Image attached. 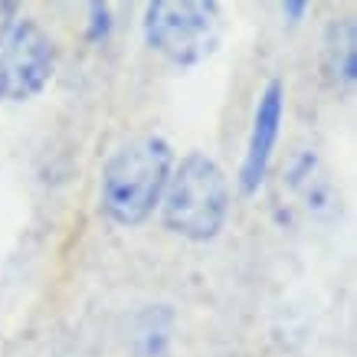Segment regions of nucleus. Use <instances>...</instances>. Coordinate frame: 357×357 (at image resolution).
I'll return each instance as SVG.
<instances>
[{
	"mask_svg": "<svg viewBox=\"0 0 357 357\" xmlns=\"http://www.w3.org/2000/svg\"><path fill=\"white\" fill-rule=\"evenodd\" d=\"M144 43L174 66H197L217 53L227 20L217 0H154L144 7Z\"/></svg>",
	"mask_w": 357,
	"mask_h": 357,
	"instance_id": "nucleus-3",
	"label": "nucleus"
},
{
	"mask_svg": "<svg viewBox=\"0 0 357 357\" xmlns=\"http://www.w3.org/2000/svg\"><path fill=\"white\" fill-rule=\"evenodd\" d=\"M282 119H285V82L282 79H269L262 86L256 109H252V125H249L246 151L239 161V190L243 194H256L266 177H269V164L275 154L282 135Z\"/></svg>",
	"mask_w": 357,
	"mask_h": 357,
	"instance_id": "nucleus-5",
	"label": "nucleus"
},
{
	"mask_svg": "<svg viewBox=\"0 0 357 357\" xmlns=\"http://www.w3.org/2000/svg\"><path fill=\"white\" fill-rule=\"evenodd\" d=\"M305 10H308V3H305V0H285V3H282V13H285L292 23L302 20Z\"/></svg>",
	"mask_w": 357,
	"mask_h": 357,
	"instance_id": "nucleus-8",
	"label": "nucleus"
},
{
	"mask_svg": "<svg viewBox=\"0 0 357 357\" xmlns=\"http://www.w3.org/2000/svg\"><path fill=\"white\" fill-rule=\"evenodd\" d=\"M174 171V148L161 135H141L121 144L102 167L98 210L115 227H141L161 206Z\"/></svg>",
	"mask_w": 357,
	"mask_h": 357,
	"instance_id": "nucleus-1",
	"label": "nucleus"
},
{
	"mask_svg": "<svg viewBox=\"0 0 357 357\" xmlns=\"http://www.w3.org/2000/svg\"><path fill=\"white\" fill-rule=\"evenodd\" d=\"M112 33V10L105 3H89V30H86V40L89 43H98L105 40Z\"/></svg>",
	"mask_w": 357,
	"mask_h": 357,
	"instance_id": "nucleus-7",
	"label": "nucleus"
},
{
	"mask_svg": "<svg viewBox=\"0 0 357 357\" xmlns=\"http://www.w3.org/2000/svg\"><path fill=\"white\" fill-rule=\"evenodd\" d=\"M0 13H13V3H0Z\"/></svg>",
	"mask_w": 357,
	"mask_h": 357,
	"instance_id": "nucleus-9",
	"label": "nucleus"
},
{
	"mask_svg": "<svg viewBox=\"0 0 357 357\" xmlns=\"http://www.w3.org/2000/svg\"><path fill=\"white\" fill-rule=\"evenodd\" d=\"M233 194L223 167L213 158L194 151L174 161L161 197V220L174 236L190 243H210L227 227Z\"/></svg>",
	"mask_w": 357,
	"mask_h": 357,
	"instance_id": "nucleus-2",
	"label": "nucleus"
},
{
	"mask_svg": "<svg viewBox=\"0 0 357 357\" xmlns=\"http://www.w3.org/2000/svg\"><path fill=\"white\" fill-rule=\"evenodd\" d=\"M321 59H325V73L341 86H351L357 79V23L351 17L328 23L321 40Z\"/></svg>",
	"mask_w": 357,
	"mask_h": 357,
	"instance_id": "nucleus-6",
	"label": "nucleus"
},
{
	"mask_svg": "<svg viewBox=\"0 0 357 357\" xmlns=\"http://www.w3.org/2000/svg\"><path fill=\"white\" fill-rule=\"evenodd\" d=\"M59 63L56 40L36 20H7L0 26V98L26 102L40 96Z\"/></svg>",
	"mask_w": 357,
	"mask_h": 357,
	"instance_id": "nucleus-4",
	"label": "nucleus"
}]
</instances>
